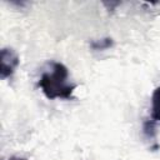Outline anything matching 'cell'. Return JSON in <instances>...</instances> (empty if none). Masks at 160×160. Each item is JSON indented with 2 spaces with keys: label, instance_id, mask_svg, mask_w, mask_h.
Segmentation results:
<instances>
[{
  "label": "cell",
  "instance_id": "7a4b0ae2",
  "mask_svg": "<svg viewBox=\"0 0 160 160\" xmlns=\"http://www.w3.org/2000/svg\"><path fill=\"white\" fill-rule=\"evenodd\" d=\"M19 65V56L18 54L9 48L1 49L0 52V76L1 79H8L10 78L15 69Z\"/></svg>",
  "mask_w": 160,
  "mask_h": 160
},
{
  "label": "cell",
  "instance_id": "277c9868",
  "mask_svg": "<svg viewBox=\"0 0 160 160\" xmlns=\"http://www.w3.org/2000/svg\"><path fill=\"white\" fill-rule=\"evenodd\" d=\"M112 45V40L111 39H101L100 41L96 40V41H92L91 42V46L95 49V50H104V49H108Z\"/></svg>",
  "mask_w": 160,
  "mask_h": 160
},
{
  "label": "cell",
  "instance_id": "3957f363",
  "mask_svg": "<svg viewBox=\"0 0 160 160\" xmlns=\"http://www.w3.org/2000/svg\"><path fill=\"white\" fill-rule=\"evenodd\" d=\"M151 120L160 121V86L154 90L151 96Z\"/></svg>",
  "mask_w": 160,
  "mask_h": 160
},
{
  "label": "cell",
  "instance_id": "6da1fadb",
  "mask_svg": "<svg viewBox=\"0 0 160 160\" xmlns=\"http://www.w3.org/2000/svg\"><path fill=\"white\" fill-rule=\"evenodd\" d=\"M39 88L44 92V95L52 99H72V92L76 88L75 84L69 81V71L68 68L58 61H52L49 64L48 69H45L39 79Z\"/></svg>",
  "mask_w": 160,
  "mask_h": 160
},
{
  "label": "cell",
  "instance_id": "5b68a950",
  "mask_svg": "<svg viewBox=\"0 0 160 160\" xmlns=\"http://www.w3.org/2000/svg\"><path fill=\"white\" fill-rule=\"evenodd\" d=\"M9 160H25V159H22V158H16V156H14V158H10Z\"/></svg>",
  "mask_w": 160,
  "mask_h": 160
}]
</instances>
